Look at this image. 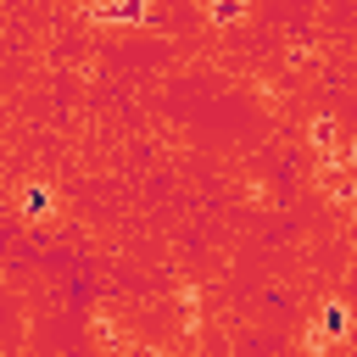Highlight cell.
Here are the masks:
<instances>
[{"label": "cell", "instance_id": "cell-1", "mask_svg": "<svg viewBox=\"0 0 357 357\" xmlns=\"http://www.w3.org/2000/svg\"><path fill=\"white\" fill-rule=\"evenodd\" d=\"M151 6H156V0H95V6H89V22L134 28V22H145V17H151Z\"/></svg>", "mask_w": 357, "mask_h": 357}, {"label": "cell", "instance_id": "cell-2", "mask_svg": "<svg viewBox=\"0 0 357 357\" xmlns=\"http://www.w3.org/2000/svg\"><path fill=\"white\" fill-rule=\"evenodd\" d=\"M307 139H312V151H318V156H329V162H346V145H340V123H335V117H312Z\"/></svg>", "mask_w": 357, "mask_h": 357}, {"label": "cell", "instance_id": "cell-3", "mask_svg": "<svg viewBox=\"0 0 357 357\" xmlns=\"http://www.w3.org/2000/svg\"><path fill=\"white\" fill-rule=\"evenodd\" d=\"M245 17V0H206V22H218V28H234Z\"/></svg>", "mask_w": 357, "mask_h": 357}, {"label": "cell", "instance_id": "cell-4", "mask_svg": "<svg viewBox=\"0 0 357 357\" xmlns=\"http://www.w3.org/2000/svg\"><path fill=\"white\" fill-rule=\"evenodd\" d=\"M346 324H351V312H346L340 301H329V307L318 312V335H346Z\"/></svg>", "mask_w": 357, "mask_h": 357}, {"label": "cell", "instance_id": "cell-5", "mask_svg": "<svg viewBox=\"0 0 357 357\" xmlns=\"http://www.w3.org/2000/svg\"><path fill=\"white\" fill-rule=\"evenodd\" d=\"M22 212H28V218H39V212H50V190H45V184H33V190L22 195Z\"/></svg>", "mask_w": 357, "mask_h": 357}]
</instances>
